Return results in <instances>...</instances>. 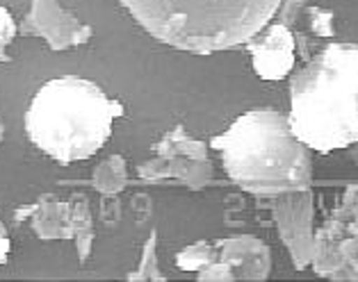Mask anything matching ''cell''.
<instances>
[{
	"label": "cell",
	"instance_id": "cell-1",
	"mask_svg": "<svg viewBox=\"0 0 358 282\" xmlns=\"http://www.w3.org/2000/svg\"><path fill=\"white\" fill-rule=\"evenodd\" d=\"M292 135L315 153L358 144V43H329L290 82Z\"/></svg>",
	"mask_w": 358,
	"mask_h": 282
},
{
	"label": "cell",
	"instance_id": "cell-2",
	"mask_svg": "<svg viewBox=\"0 0 358 282\" xmlns=\"http://www.w3.org/2000/svg\"><path fill=\"white\" fill-rule=\"evenodd\" d=\"M226 175L253 196L308 189L313 182L310 153L292 135L287 117L276 110H251L229 130L213 137Z\"/></svg>",
	"mask_w": 358,
	"mask_h": 282
},
{
	"label": "cell",
	"instance_id": "cell-3",
	"mask_svg": "<svg viewBox=\"0 0 358 282\" xmlns=\"http://www.w3.org/2000/svg\"><path fill=\"white\" fill-rule=\"evenodd\" d=\"M121 5L158 41L213 55L249 43L272 23L281 0H121Z\"/></svg>",
	"mask_w": 358,
	"mask_h": 282
},
{
	"label": "cell",
	"instance_id": "cell-4",
	"mask_svg": "<svg viewBox=\"0 0 358 282\" xmlns=\"http://www.w3.org/2000/svg\"><path fill=\"white\" fill-rule=\"evenodd\" d=\"M124 105L99 84L78 75L48 80L25 112V132L34 146L59 164L90 160L112 135Z\"/></svg>",
	"mask_w": 358,
	"mask_h": 282
},
{
	"label": "cell",
	"instance_id": "cell-5",
	"mask_svg": "<svg viewBox=\"0 0 358 282\" xmlns=\"http://www.w3.org/2000/svg\"><path fill=\"white\" fill-rule=\"evenodd\" d=\"M310 267L322 278L358 282V184L345 187L336 207L315 228Z\"/></svg>",
	"mask_w": 358,
	"mask_h": 282
},
{
	"label": "cell",
	"instance_id": "cell-6",
	"mask_svg": "<svg viewBox=\"0 0 358 282\" xmlns=\"http://www.w3.org/2000/svg\"><path fill=\"white\" fill-rule=\"evenodd\" d=\"M272 216L294 269H308L315 251V200L310 187L274 196Z\"/></svg>",
	"mask_w": 358,
	"mask_h": 282
},
{
	"label": "cell",
	"instance_id": "cell-7",
	"mask_svg": "<svg viewBox=\"0 0 358 282\" xmlns=\"http://www.w3.org/2000/svg\"><path fill=\"white\" fill-rule=\"evenodd\" d=\"M217 244V260L199 271L201 282H231L253 280L263 282L272 273L269 246L251 235H238Z\"/></svg>",
	"mask_w": 358,
	"mask_h": 282
},
{
	"label": "cell",
	"instance_id": "cell-8",
	"mask_svg": "<svg viewBox=\"0 0 358 282\" xmlns=\"http://www.w3.org/2000/svg\"><path fill=\"white\" fill-rule=\"evenodd\" d=\"M19 32L46 39L48 48L55 52L83 46L94 34L90 25H83L57 0H32L30 12L23 19Z\"/></svg>",
	"mask_w": 358,
	"mask_h": 282
},
{
	"label": "cell",
	"instance_id": "cell-9",
	"mask_svg": "<svg viewBox=\"0 0 358 282\" xmlns=\"http://www.w3.org/2000/svg\"><path fill=\"white\" fill-rule=\"evenodd\" d=\"M249 55H251V64L253 70L260 80H283L285 75H290V70L294 66L296 59V43H294V34L290 28L283 23H272L267 25L265 30H260V37L256 34L249 43Z\"/></svg>",
	"mask_w": 358,
	"mask_h": 282
},
{
	"label": "cell",
	"instance_id": "cell-10",
	"mask_svg": "<svg viewBox=\"0 0 358 282\" xmlns=\"http://www.w3.org/2000/svg\"><path fill=\"white\" fill-rule=\"evenodd\" d=\"M139 178L146 182H160V180H180L189 189H203L213 180V162L208 160H194V157L173 155L162 157L139 166Z\"/></svg>",
	"mask_w": 358,
	"mask_h": 282
},
{
	"label": "cell",
	"instance_id": "cell-11",
	"mask_svg": "<svg viewBox=\"0 0 358 282\" xmlns=\"http://www.w3.org/2000/svg\"><path fill=\"white\" fill-rule=\"evenodd\" d=\"M14 218L16 221L30 218L32 230L39 239H73L71 205L57 200L50 193H43L34 205L16 209Z\"/></svg>",
	"mask_w": 358,
	"mask_h": 282
},
{
	"label": "cell",
	"instance_id": "cell-12",
	"mask_svg": "<svg viewBox=\"0 0 358 282\" xmlns=\"http://www.w3.org/2000/svg\"><path fill=\"white\" fill-rule=\"evenodd\" d=\"M71 205V223H73V242L78 248V258L85 262L92 253V244H94V221H92V212H90V202L83 196V193H76V196L69 200Z\"/></svg>",
	"mask_w": 358,
	"mask_h": 282
},
{
	"label": "cell",
	"instance_id": "cell-13",
	"mask_svg": "<svg viewBox=\"0 0 358 282\" xmlns=\"http://www.w3.org/2000/svg\"><path fill=\"white\" fill-rule=\"evenodd\" d=\"M128 182V171H126V160L121 155H112L108 160H103L94 169L92 175V187L101 193V196H117V193L126 187Z\"/></svg>",
	"mask_w": 358,
	"mask_h": 282
},
{
	"label": "cell",
	"instance_id": "cell-14",
	"mask_svg": "<svg viewBox=\"0 0 358 282\" xmlns=\"http://www.w3.org/2000/svg\"><path fill=\"white\" fill-rule=\"evenodd\" d=\"M153 151L162 157L185 155V157H194V160H208V157H210L208 155V146L203 144V141L189 137L182 128L167 132V135L155 144Z\"/></svg>",
	"mask_w": 358,
	"mask_h": 282
},
{
	"label": "cell",
	"instance_id": "cell-15",
	"mask_svg": "<svg viewBox=\"0 0 358 282\" xmlns=\"http://www.w3.org/2000/svg\"><path fill=\"white\" fill-rule=\"evenodd\" d=\"M217 260V244L215 242H196L189 244L187 248H182L176 255V267L182 271H201L208 264Z\"/></svg>",
	"mask_w": 358,
	"mask_h": 282
},
{
	"label": "cell",
	"instance_id": "cell-16",
	"mask_svg": "<svg viewBox=\"0 0 358 282\" xmlns=\"http://www.w3.org/2000/svg\"><path fill=\"white\" fill-rule=\"evenodd\" d=\"M155 244H158V232L153 230L151 235H148V239H146L144 248H142V262H139V267L133 273H128L126 280H130V282H137V280H158V282H162L164 280V276L158 269Z\"/></svg>",
	"mask_w": 358,
	"mask_h": 282
},
{
	"label": "cell",
	"instance_id": "cell-17",
	"mask_svg": "<svg viewBox=\"0 0 358 282\" xmlns=\"http://www.w3.org/2000/svg\"><path fill=\"white\" fill-rule=\"evenodd\" d=\"M306 14H308V28L313 34L317 37L331 39L336 34L334 28V12L331 10H322V7H306Z\"/></svg>",
	"mask_w": 358,
	"mask_h": 282
},
{
	"label": "cell",
	"instance_id": "cell-18",
	"mask_svg": "<svg viewBox=\"0 0 358 282\" xmlns=\"http://www.w3.org/2000/svg\"><path fill=\"white\" fill-rule=\"evenodd\" d=\"M16 21L12 19V14L0 7V61H10V55H7V46L14 41L16 37Z\"/></svg>",
	"mask_w": 358,
	"mask_h": 282
},
{
	"label": "cell",
	"instance_id": "cell-19",
	"mask_svg": "<svg viewBox=\"0 0 358 282\" xmlns=\"http://www.w3.org/2000/svg\"><path fill=\"white\" fill-rule=\"evenodd\" d=\"M308 3L310 0H281V5H278V10H276V21L290 28V25H294V21L299 19V14L306 12Z\"/></svg>",
	"mask_w": 358,
	"mask_h": 282
},
{
	"label": "cell",
	"instance_id": "cell-20",
	"mask_svg": "<svg viewBox=\"0 0 358 282\" xmlns=\"http://www.w3.org/2000/svg\"><path fill=\"white\" fill-rule=\"evenodd\" d=\"M7 255H10V239H7L5 225L0 223V264L7 262Z\"/></svg>",
	"mask_w": 358,
	"mask_h": 282
},
{
	"label": "cell",
	"instance_id": "cell-21",
	"mask_svg": "<svg viewBox=\"0 0 358 282\" xmlns=\"http://www.w3.org/2000/svg\"><path fill=\"white\" fill-rule=\"evenodd\" d=\"M3 137H5V126H3V119H0V144H3Z\"/></svg>",
	"mask_w": 358,
	"mask_h": 282
}]
</instances>
